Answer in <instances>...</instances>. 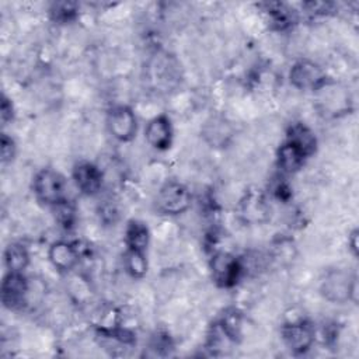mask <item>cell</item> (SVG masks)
I'll return each mask as SVG.
<instances>
[{"mask_svg": "<svg viewBox=\"0 0 359 359\" xmlns=\"http://www.w3.org/2000/svg\"><path fill=\"white\" fill-rule=\"evenodd\" d=\"M241 206V213L245 216V220H259V217L266 213L265 201L259 194H250Z\"/></svg>", "mask_w": 359, "mask_h": 359, "instance_id": "obj_17", "label": "cell"}, {"mask_svg": "<svg viewBox=\"0 0 359 359\" xmlns=\"http://www.w3.org/2000/svg\"><path fill=\"white\" fill-rule=\"evenodd\" d=\"M56 206V216H57V220L59 223L63 226V227H70L74 222V209L70 203H67V201H62L60 203L55 205Z\"/></svg>", "mask_w": 359, "mask_h": 359, "instance_id": "obj_20", "label": "cell"}, {"mask_svg": "<svg viewBox=\"0 0 359 359\" xmlns=\"http://www.w3.org/2000/svg\"><path fill=\"white\" fill-rule=\"evenodd\" d=\"M287 142L299 147L306 156H310L316 150V136L303 123H293L287 132Z\"/></svg>", "mask_w": 359, "mask_h": 359, "instance_id": "obj_13", "label": "cell"}, {"mask_svg": "<svg viewBox=\"0 0 359 359\" xmlns=\"http://www.w3.org/2000/svg\"><path fill=\"white\" fill-rule=\"evenodd\" d=\"M76 4L74 3H67V1H62V3H55L50 8V14L53 17L55 21L59 22H67L70 20H73L76 17Z\"/></svg>", "mask_w": 359, "mask_h": 359, "instance_id": "obj_19", "label": "cell"}, {"mask_svg": "<svg viewBox=\"0 0 359 359\" xmlns=\"http://www.w3.org/2000/svg\"><path fill=\"white\" fill-rule=\"evenodd\" d=\"M4 262L8 268V272H22L29 262L28 251L24 245L13 243L4 251Z\"/></svg>", "mask_w": 359, "mask_h": 359, "instance_id": "obj_15", "label": "cell"}, {"mask_svg": "<svg viewBox=\"0 0 359 359\" xmlns=\"http://www.w3.org/2000/svg\"><path fill=\"white\" fill-rule=\"evenodd\" d=\"M125 241L128 245V250L142 251L144 252L149 244V229L144 223L137 220H130L128 223L126 231H125Z\"/></svg>", "mask_w": 359, "mask_h": 359, "instance_id": "obj_14", "label": "cell"}, {"mask_svg": "<svg viewBox=\"0 0 359 359\" xmlns=\"http://www.w3.org/2000/svg\"><path fill=\"white\" fill-rule=\"evenodd\" d=\"M289 79L290 83L300 90H320L327 84L324 70L317 63L306 59L292 66Z\"/></svg>", "mask_w": 359, "mask_h": 359, "instance_id": "obj_3", "label": "cell"}, {"mask_svg": "<svg viewBox=\"0 0 359 359\" xmlns=\"http://www.w3.org/2000/svg\"><path fill=\"white\" fill-rule=\"evenodd\" d=\"M34 192L41 202L57 205L65 201V181L59 172L42 170L34 178Z\"/></svg>", "mask_w": 359, "mask_h": 359, "instance_id": "obj_1", "label": "cell"}, {"mask_svg": "<svg viewBox=\"0 0 359 359\" xmlns=\"http://www.w3.org/2000/svg\"><path fill=\"white\" fill-rule=\"evenodd\" d=\"M146 140L150 146L158 150H165L171 144L172 139V128L170 123V119L164 115L153 118L144 130Z\"/></svg>", "mask_w": 359, "mask_h": 359, "instance_id": "obj_9", "label": "cell"}, {"mask_svg": "<svg viewBox=\"0 0 359 359\" xmlns=\"http://www.w3.org/2000/svg\"><path fill=\"white\" fill-rule=\"evenodd\" d=\"M356 240H358V230H353L352 234L349 236V244H351V248H352L353 254H356V250H358V247H356V245H358Z\"/></svg>", "mask_w": 359, "mask_h": 359, "instance_id": "obj_24", "label": "cell"}, {"mask_svg": "<svg viewBox=\"0 0 359 359\" xmlns=\"http://www.w3.org/2000/svg\"><path fill=\"white\" fill-rule=\"evenodd\" d=\"M0 147H1V161L7 163L11 161L15 153V144L14 140L11 137H8L6 133L1 135V142H0Z\"/></svg>", "mask_w": 359, "mask_h": 359, "instance_id": "obj_21", "label": "cell"}, {"mask_svg": "<svg viewBox=\"0 0 359 359\" xmlns=\"http://www.w3.org/2000/svg\"><path fill=\"white\" fill-rule=\"evenodd\" d=\"M73 178L77 188L86 195H94L102 184V174L97 165L91 163H80L73 170Z\"/></svg>", "mask_w": 359, "mask_h": 359, "instance_id": "obj_10", "label": "cell"}, {"mask_svg": "<svg viewBox=\"0 0 359 359\" xmlns=\"http://www.w3.org/2000/svg\"><path fill=\"white\" fill-rule=\"evenodd\" d=\"M265 11L268 13L271 22L275 24L278 28H286L293 20L290 8L282 3H266Z\"/></svg>", "mask_w": 359, "mask_h": 359, "instance_id": "obj_16", "label": "cell"}, {"mask_svg": "<svg viewBox=\"0 0 359 359\" xmlns=\"http://www.w3.org/2000/svg\"><path fill=\"white\" fill-rule=\"evenodd\" d=\"M0 111H1V121H3V123H6L8 119H11V116H13V105H11V102L6 97H3Z\"/></svg>", "mask_w": 359, "mask_h": 359, "instance_id": "obj_22", "label": "cell"}, {"mask_svg": "<svg viewBox=\"0 0 359 359\" xmlns=\"http://www.w3.org/2000/svg\"><path fill=\"white\" fill-rule=\"evenodd\" d=\"M28 282L22 272H8L1 282V300L8 309H20L25 303Z\"/></svg>", "mask_w": 359, "mask_h": 359, "instance_id": "obj_5", "label": "cell"}, {"mask_svg": "<svg viewBox=\"0 0 359 359\" xmlns=\"http://www.w3.org/2000/svg\"><path fill=\"white\" fill-rule=\"evenodd\" d=\"M323 293L331 302H345L356 294V279L349 280L342 272L330 273L323 282Z\"/></svg>", "mask_w": 359, "mask_h": 359, "instance_id": "obj_7", "label": "cell"}, {"mask_svg": "<svg viewBox=\"0 0 359 359\" xmlns=\"http://www.w3.org/2000/svg\"><path fill=\"white\" fill-rule=\"evenodd\" d=\"M191 205V194L180 182H167L157 195V209L164 215H180Z\"/></svg>", "mask_w": 359, "mask_h": 359, "instance_id": "obj_2", "label": "cell"}, {"mask_svg": "<svg viewBox=\"0 0 359 359\" xmlns=\"http://www.w3.org/2000/svg\"><path fill=\"white\" fill-rule=\"evenodd\" d=\"M49 259L59 271H70L79 262L77 248L69 241H56L49 247Z\"/></svg>", "mask_w": 359, "mask_h": 359, "instance_id": "obj_11", "label": "cell"}, {"mask_svg": "<svg viewBox=\"0 0 359 359\" xmlns=\"http://www.w3.org/2000/svg\"><path fill=\"white\" fill-rule=\"evenodd\" d=\"M108 128L115 139L121 142L130 140L136 133L135 114L128 107H115L108 115Z\"/></svg>", "mask_w": 359, "mask_h": 359, "instance_id": "obj_6", "label": "cell"}, {"mask_svg": "<svg viewBox=\"0 0 359 359\" xmlns=\"http://www.w3.org/2000/svg\"><path fill=\"white\" fill-rule=\"evenodd\" d=\"M275 191V195L279 198V199H287L290 196V188L287 187V184L285 181H280L275 185L273 188Z\"/></svg>", "mask_w": 359, "mask_h": 359, "instance_id": "obj_23", "label": "cell"}, {"mask_svg": "<svg viewBox=\"0 0 359 359\" xmlns=\"http://www.w3.org/2000/svg\"><path fill=\"white\" fill-rule=\"evenodd\" d=\"M210 268L215 282L223 287L236 285L243 272L241 262L227 252L215 254L210 261Z\"/></svg>", "mask_w": 359, "mask_h": 359, "instance_id": "obj_4", "label": "cell"}, {"mask_svg": "<svg viewBox=\"0 0 359 359\" xmlns=\"http://www.w3.org/2000/svg\"><path fill=\"white\" fill-rule=\"evenodd\" d=\"M282 337L285 344L293 352H299V353L307 351L314 341L313 328L310 324L304 321H293L283 325Z\"/></svg>", "mask_w": 359, "mask_h": 359, "instance_id": "obj_8", "label": "cell"}, {"mask_svg": "<svg viewBox=\"0 0 359 359\" xmlns=\"http://www.w3.org/2000/svg\"><path fill=\"white\" fill-rule=\"evenodd\" d=\"M307 156L290 142H285L278 150V165L283 172H296Z\"/></svg>", "mask_w": 359, "mask_h": 359, "instance_id": "obj_12", "label": "cell"}, {"mask_svg": "<svg viewBox=\"0 0 359 359\" xmlns=\"http://www.w3.org/2000/svg\"><path fill=\"white\" fill-rule=\"evenodd\" d=\"M125 266L132 276H136V278L143 276L147 271V261H146L144 252L128 250L125 254Z\"/></svg>", "mask_w": 359, "mask_h": 359, "instance_id": "obj_18", "label": "cell"}]
</instances>
